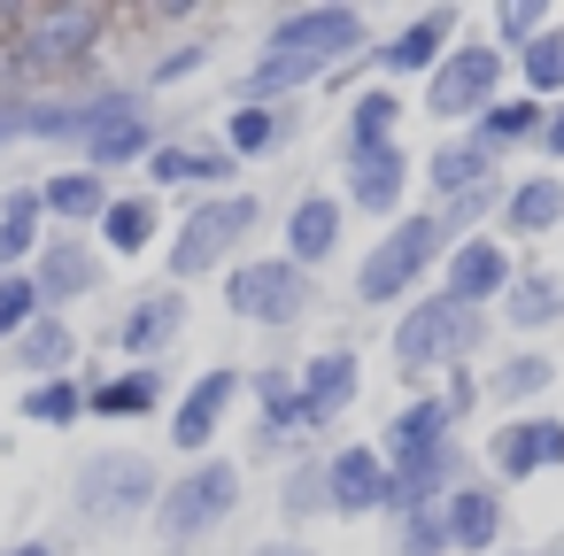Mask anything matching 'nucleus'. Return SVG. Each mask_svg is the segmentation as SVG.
I'll return each instance as SVG.
<instances>
[{
  "label": "nucleus",
  "mask_w": 564,
  "mask_h": 556,
  "mask_svg": "<svg viewBox=\"0 0 564 556\" xmlns=\"http://www.w3.org/2000/svg\"><path fill=\"white\" fill-rule=\"evenodd\" d=\"M0 140H9V124H0Z\"/></svg>",
  "instance_id": "37998d69"
},
{
  "label": "nucleus",
  "mask_w": 564,
  "mask_h": 556,
  "mask_svg": "<svg viewBox=\"0 0 564 556\" xmlns=\"http://www.w3.org/2000/svg\"><path fill=\"white\" fill-rule=\"evenodd\" d=\"M155 402V379L148 371H132V379H109V386H94V410L101 417H140Z\"/></svg>",
  "instance_id": "b1692460"
},
{
  "label": "nucleus",
  "mask_w": 564,
  "mask_h": 556,
  "mask_svg": "<svg viewBox=\"0 0 564 556\" xmlns=\"http://www.w3.org/2000/svg\"><path fill=\"white\" fill-rule=\"evenodd\" d=\"M94 9H47V17H32V40H24V70H63V63H78L86 47H94Z\"/></svg>",
  "instance_id": "0eeeda50"
},
{
  "label": "nucleus",
  "mask_w": 564,
  "mask_h": 556,
  "mask_svg": "<svg viewBox=\"0 0 564 556\" xmlns=\"http://www.w3.org/2000/svg\"><path fill=\"white\" fill-rule=\"evenodd\" d=\"M495 47H464V55H448L441 70H433V117H464V109H479L487 94H495Z\"/></svg>",
  "instance_id": "6e6552de"
},
{
  "label": "nucleus",
  "mask_w": 564,
  "mask_h": 556,
  "mask_svg": "<svg viewBox=\"0 0 564 556\" xmlns=\"http://www.w3.org/2000/svg\"><path fill=\"white\" fill-rule=\"evenodd\" d=\"M148 494H155L148 456H101V464H86V479H78L86 517H124V510H140Z\"/></svg>",
  "instance_id": "39448f33"
},
{
  "label": "nucleus",
  "mask_w": 564,
  "mask_h": 556,
  "mask_svg": "<svg viewBox=\"0 0 564 556\" xmlns=\"http://www.w3.org/2000/svg\"><path fill=\"white\" fill-rule=\"evenodd\" d=\"M271 140H279V117H271V109H240V117H232V148H240V155H263Z\"/></svg>",
  "instance_id": "f704fd0d"
},
{
  "label": "nucleus",
  "mask_w": 564,
  "mask_h": 556,
  "mask_svg": "<svg viewBox=\"0 0 564 556\" xmlns=\"http://www.w3.org/2000/svg\"><path fill=\"white\" fill-rule=\"evenodd\" d=\"M510 317H518V325H549V317H564V286H556V279H525V286L510 294Z\"/></svg>",
  "instance_id": "bb28decb"
},
{
  "label": "nucleus",
  "mask_w": 564,
  "mask_h": 556,
  "mask_svg": "<svg viewBox=\"0 0 564 556\" xmlns=\"http://www.w3.org/2000/svg\"><path fill=\"white\" fill-rule=\"evenodd\" d=\"M456 32V9H433V17H417L394 47H387V70H433V55H441V40Z\"/></svg>",
  "instance_id": "dca6fc26"
},
{
  "label": "nucleus",
  "mask_w": 564,
  "mask_h": 556,
  "mask_svg": "<svg viewBox=\"0 0 564 556\" xmlns=\"http://www.w3.org/2000/svg\"><path fill=\"white\" fill-rule=\"evenodd\" d=\"M256 556H302V548H256Z\"/></svg>",
  "instance_id": "79ce46f5"
},
{
  "label": "nucleus",
  "mask_w": 564,
  "mask_h": 556,
  "mask_svg": "<svg viewBox=\"0 0 564 556\" xmlns=\"http://www.w3.org/2000/svg\"><path fill=\"white\" fill-rule=\"evenodd\" d=\"M448 541L487 548V541H495V494H456V510H448Z\"/></svg>",
  "instance_id": "5701e85b"
},
{
  "label": "nucleus",
  "mask_w": 564,
  "mask_h": 556,
  "mask_svg": "<svg viewBox=\"0 0 564 556\" xmlns=\"http://www.w3.org/2000/svg\"><path fill=\"white\" fill-rule=\"evenodd\" d=\"M155 178H225V155H194V148H163Z\"/></svg>",
  "instance_id": "473e14b6"
},
{
  "label": "nucleus",
  "mask_w": 564,
  "mask_h": 556,
  "mask_svg": "<svg viewBox=\"0 0 564 556\" xmlns=\"http://www.w3.org/2000/svg\"><path fill=\"white\" fill-rule=\"evenodd\" d=\"M525 132H541V109H533V101H502V109H487V140H525Z\"/></svg>",
  "instance_id": "72a5a7b5"
},
{
  "label": "nucleus",
  "mask_w": 564,
  "mask_h": 556,
  "mask_svg": "<svg viewBox=\"0 0 564 556\" xmlns=\"http://www.w3.org/2000/svg\"><path fill=\"white\" fill-rule=\"evenodd\" d=\"M248 225H256V201H209V209H194L186 225H178V248H171V271L178 279H194V271H209L232 240H248Z\"/></svg>",
  "instance_id": "7ed1b4c3"
},
{
  "label": "nucleus",
  "mask_w": 564,
  "mask_h": 556,
  "mask_svg": "<svg viewBox=\"0 0 564 556\" xmlns=\"http://www.w3.org/2000/svg\"><path fill=\"white\" fill-rule=\"evenodd\" d=\"M94 279H101V263H94L86 248H70V240H63V248H47V279H40V286H47L55 302H63V294H86Z\"/></svg>",
  "instance_id": "aec40b11"
},
{
  "label": "nucleus",
  "mask_w": 564,
  "mask_h": 556,
  "mask_svg": "<svg viewBox=\"0 0 564 556\" xmlns=\"http://www.w3.org/2000/svg\"><path fill=\"white\" fill-rule=\"evenodd\" d=\"M225 402H232V371H209V379L178 402V425H171V433H178V448H202V440L217 433V410H225Z\"/></svg>",
  "instance_id": "2eb2a0df"
},
{
  "label": "nucleus",
  "mask_w": 564,
  "mask_h": 556,
  "mask_svg": "<svg viewBox=\"0 0 564 556\" xmlns=\"http://www.w3.org/2000/svg\"><path fill=\"white\" fill-rule=\"evenodd\" d=\"M495 464H502L510 479H525V471H541V464H564V425H556V417L510 425V433L495 440Z\"/></svg>",
  "instance_id": "9d476101"
},
{
  "label": "nucleus",
  "mask_w": 564,
  "mask_h": 556,
  "mask_svg": "<svg viewBox=\"0 0 564 556\" xmlns=\"http://www.w3.org/2000/svg\"><path fill=\"white\" fill-rule=\"evenodd\" d=\"M364 40V24L348 17V9H310V17H286L279 24V55H310V63H325V55H340V47H356Z\"/></svg>",
  "instance_id": "1a4fd4ad"
},
{
  "label": "nucleus",
  "mask_w": 564,
  "mask_h": 556,
  "mask_svg": "<svg viewBox=\"0 0 564 556\" xmlns=\"http://www.w3.org/2000/svg\"><path fill=\"white\" fill-rule=\"evenodd\" d=\"M525 78H533L541 94H556V86H564V32H541V40L525 47Z\"/></svg>",
  "instance_id": "7c9ffc66"
},
{
  "label": "nucleus",
  "mask_w": 564,
  "mask_h": 556,
  "mask_svg": "<svg viewBox=\"0 0 564 556\" xmlns=\"http://www.w3.org/2000/svg\"><path fill=\"white\" fill-rule=\"evenodd\" d=\"M556 217H564V186L556 178H533V186L510 194V232H549Z\"/></svg>",
  "instance_id": "a211bd4d"
},
{
  "label": "nucleus",
  "mask_w": 564,
  "mask_h": 556,
  "mask_svg": "<svg viewBox=\"0 0 564 556\" xmlns=\"http://www.w3.org/2000/svg\"><path fill=\"white\" fill-rule=\"evenodd\" d=\"M541 140H549V148L564 155V109H556V117H541Z\"/></svg>",
  "instance_id": "ea45409f"
},
{
  "label": "nucleus",
  "mask_w": 564,
  "mask_h": 556,
  "mask_svg": "<svg viewBox=\"0 0 564 556\" xmlns=\"http://www.w3.org/2000/svg\"><path fill=\"white\" fill-rule=\"evenodd\" d=\"M32 225H40V201H32V194H17L9 209H0V271L32 248Z\"/></svg>",
  "instance_id": "393cba45"
},
{
  "label": "nucleus",
  "mask_w": 564,
  "mask_h": 556,
  "mask_svg": "<svg viewBox=\"0 0 564 556\" xmlns=\"http://www.w3.org/2000/svg\"><path fill=\"white\" fill-rule=\"evenodd\" d=\"M479 178H487V148H441L433 155V186L441 194H471Z\"/></svg>",
  "instance_id": "4be33fe9"
},
{
  "label": "nucleus",
  "mask_w": 564,
  "mask_h": 556,
  "mask_svg": "<svg viewBox=\"0 0 564 556\" xmlns=\"http://www.w3.org/2000/svg\"><path fill=\"white\" fill-rule=\"evenodd\" d=\"M310 70H317L310 55H279V47H271V63H263V70L248 78V94H286V86H302Z\"/></svg>",
  "instance_id": "2f4dec72"
},
{
  "label": "nucleus",
  "mask_w": 564,
  "mask_h": 556,
  "mask_svg": "<svg viewBox=\"0 0 564 556\" xmlns=\"http://www.w3.org/2000/svg\"><path fill=\"white\" fill-rule=\"evenodd\" d=\"M394 194H402V155H394V148L356 155V201H364V209H394Z\"/></svg>",
  "instance_id": "f3484780"
},
{
  "label": "nucleus",
  "mask_w": 564,
  "mask_h": 556,
  "mask_svg": "<svg viewBox=\"0 0 564 556\" xmlns=\"http://www.w3.org/2000/svg\"><path fill=\"white\" fill-rule=\"evenodd\" d=\"M32 302H40V294H32L24 279H0V332H24V317H32Z\"/></svg>",
  "instance_id": "4c0bfd02"
},
{
  "label": "nucleus",
  "mask_w": 564,
  "mask_h": 556,
  "mask_svg": "<svg viewBox=\"0 0 564 556\" xmlns=\"http://www.w3.org/2000/svg\"><path fill=\"white\" fill-rule=\"evenodd\" d=\"M232 309H248L263 325H286L302 309V271L294 263H240L232 271Z\"/></svg>",
  "instance_id": "423d86ee"
},
{
  "label": "nucleus",
  "mask_w": 564,
  "mask_h": 556,
  "mask_svg": "<svg viewBox=\"0 0 564 556\" xmlns=\"http://www.w3.org/2000/svg\"><path fill=\"white\" fill-rule=\"evenodd\" d=\"M348 394H356V363H348V356H317L310 379H302V394H294V417H302V425H325Z\"/></svg>",
  "instance_id": "ddd939ff"
},
{
  "label": "nucleus",
  "mask_w": 564,
  "mask_h": 556,
  "mask_svg": "<svg viewBox=\"0 0 564 556\" xmlns=\"http://www.w3.org/2000/svg\"><path fill=\"white\" fill-rule=\"evenodd\" d=\"M441 541H448V525H433L425 510H410V556H441Z\"/></svg>",
  "instance_id": "58836bf2"
},
{
  "label": "nucleus",
  "mask_w": 564,
  "mask_h": 556,
  "mask_svg": "<svg viewBox=\"0 0 564 556\" xmlns=\"http://www.w3.org/2000/svg\"><path fill=\"white\" fill-rule=\"evenodd\" d=\"M433 248H441V225H433V217L394 225V232L379 240V255L364 263V279H356V286H364V302H394V294L425 271V255H433Z\"/></svg>",
  "instance_id": "f257e3e1"
},
{
  "label": "nucleus",
  "mask_w": 564,
  "mask_h": 556,
  "mask_svg": "<svg viewBox=\"0 0 564 556\" xmlns=\"http://www.w3.org/2000/svg\"><path fill=\"white\" fill-rule=\"evenodd\" d=\"M9 556H47V548H40V541H24V548H9Z\"/></svg>",
  "instance_id": "a19ab883"
},
{
  "label": "nucleus",
  "mask_w": 564,
  "mask_h": 556,
  "mask_svg": "<svg viewBox=\"0 0 564 556\" xmlns=\"http://www.w3.org/2000/svg\"><path fill=\"white\" fill-rule=\"evenodd\" d=\"M55 217H94L101 209V186L86 178V171H70V178H47V194H40Z\"/></svg>",
  "instance_id": "a878e982"
},
{
  "label": "nucleus",
  "mask_w": 564,
  "mask_h": 556,
  "mask_svg": "<svg viewBox=\"0 0 564 556\" xmlns=\"http://www.w3.org/2000/svg\"><path fill=\"white\" fill-rule=\"evenodd\" d=\"M232 494H240V471H232V464H202L186 487H171V494H163V533H171V541H186V533L217 525V517L232 510Z\"/></svg>",
  "instance_id": "20e7f679"
},
{
  "label": "nucleus",
  "mask_w": 564,
  "mask_h": 556,
  "mask_svg": "<svg viewBox=\"0 0 564 556\" xmlns=\"http://www.w3.org/2000/svg\"><path fill=\"white\" fill-rule=\"evenodd\" d=\"M24 363H32V371L70 363V332H63V325H32V332H24Z\"/></svg>",
  "instance_id": "c9c22d12"
},
{
  "label": "nucleus",
  "mask_w": 564,
  "mask_h": 556,
  "mask_svg": "<svg viewBox=\"0 0 564 556\" xmlns=\"http://www.w3.org/2000/svg\"><path fill=\"white\" fill-rule=\"evenodd\" d=\"M86 140H94V155H101V163H132V155H148V124H140V109H132V101H101Z\"/></svg>",
  "instance_id": "4468645a"
},
{
  "label": "nucleus",
  "mask_w": 564,
  "mask_h": 556,
  "mask_svg": "<svg viewBox=\"0 0 564 556\" xmlns=\"http://www.w3.org/2000/svg\"><path fill=\"white\" fill-rule=\"evenodd\" d=\"M502 279H510V263H502V248H495V240H464V248L448 255V302H464V309H471V302H487Z\"/></svg>",
  "instance_id": "9b49d317"
},
{
  "label": "nucleus",
  "mask_w": 564,
  "mask_h": 556,
  "mask_svg": "<svg viewBox=\"0 0 564 556\" xmlns=\"http://www.w3.org/2000/svg\"><path fill=\"white\" fill-rule=\"evenodd\" d=\"M387 124H394V94H364L356 101V155L387 148Z\"/></svg>",
  "instance_id": "c756f323"
},
{
  "label": "nucleus",
  "mask_w": 564,
  "mask_h": 556,
  "mask_svg": "<svg viewBox=\"0 0 564 556\" xmlns=\"http://www.w3.org/2000/svg\"><path fill=\"white\" fill-rule=\"evenodd\" d=\"M479 340V309H464V302H425V309H410L402 317V332H394V348H402V363H441V356H464Z\"/></svg>",
  "instance_id": "f03ea898"
},
{
  "label": "nucleus",
  "mask_w": 564,
  "mask_h": 556,
  "mask_svg": "<svg viewBox=\"0 0 564 556\" xmlns=\"http://www.w3.org/2000/svg\"><path fill=\"white\" fill-rule=\"evenodd\" d=\"M549 371H556L549 356H518V363L495 379V394H541V386H549Z\"/></svg>",
  "instance_id": "e433bc0d"
},
{
  "label": "nucleus",
  "mask_w": 564,
  "mask_h": 556,
  "mask_svg": "<svg viewBox=\"0 0 564 556\" xmlns=\"http://www.w3.org/2000/svg\"><path fill=\"white\" fill-rule=\"evenodd\" d=\"M333 232H340V209H333V201H302V209H294V225H286V240H294V255H302V263H317V255L333 248Z\"/></svg>",
  "instance_id": "6ab92c4d"
},
{
  "label": "nucleus",
  "mask_w": 564,
  "mask_h": 556,
  "mask_svg": "<svg viewBox=\"0 0 564 556\" xmlns=\"http://www.w3.org/2000/svg\"><path fill=\"white\" fill-rule=\"evenodd\" d=\"M171 332H178V302H171V294H155V302H140V309L124 317V332H117V340H124V348H155V340H171Z\"/></svg>",
  "instance_id": "412c9836"
},
{
  "label": "nucleus",
  "mask_w": 564,
  "mask_h": 556,
  "mask_svg": "<svg viewBox=\"0 0 564 556\" xmlns=\"http://www.w3.org/2000/svg\"><path fill=\"white\" fill-rule=\"evenodd\" d=\"M333 502H340V510H379V502H394V471H387L371 448H348V456L333 464Z\"/></svg>",
  "instance_id": "f8f14e48"
},
{
  "label": "nucleus",
  "mask_w": 564,
  "mask_h": 556,
  "mask_svg": "<svg viewBox=\"0 0 564 556\" xmlns=\"http://www.w3.org/2000/svg\"><path fill=\"white\" fill-rule=\"evenodd\" d=\"M24 417H40V425H70V417H78V386H70V379L32 386V394H24Z\"/></svg>",
  "instance_id": "c85d7f7f"
},
{
  "label": "nucleus",
  "mask_w": 564,
  "mask_h": 556,
  "mask_svg": "<svg viewBox=\"0 0 564 556\" xmlns=\"http://www.w3.org/2000/svg\"><path fill=\"white\" fill-rule=\"evenodd\" d=\"M101 217H109V240H117L124 255H132V248H148V232H155V209H148V201H109Z\"/></svg>",
  "instance_id": "cd10ccee"
}]
</instances>
